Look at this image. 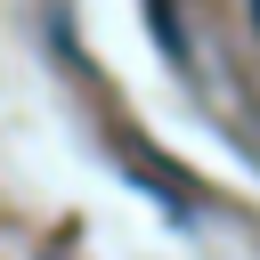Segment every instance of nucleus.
I'll list each match as a JSON object with an SVG mask.
<instances>
[{
	"mask_svg": "<svg viewBox=\"0 0 260 260\" xmlns=\"http://www.w3.org/2000/svg\"><path fill=\"white\" fill-rule=\"evenodd\" d=\"M252 24H260V0H252Z\"/></svg>",
	"mask_w": 260,
	"mask_h": 260,
	"instance_id": "1",
	"label": "nucleus"
}]
</instances>
